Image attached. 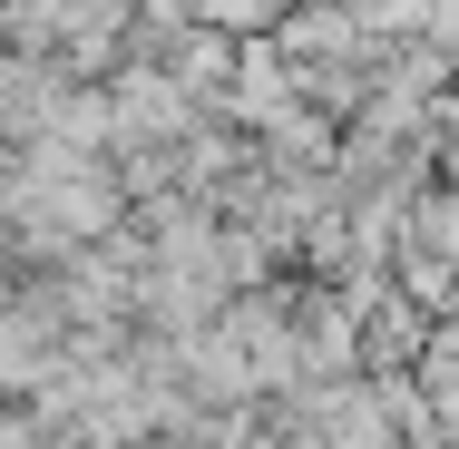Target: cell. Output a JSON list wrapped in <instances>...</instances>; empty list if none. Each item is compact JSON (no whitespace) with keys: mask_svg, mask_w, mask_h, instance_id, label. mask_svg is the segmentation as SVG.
<instances>
[{"mask_svg":"<svg viewBox=\"0 0 459 449\" xmlns=\"http://www.w3.org/2000/svg\"><path fill=\"white\" fill-rule=\"evenodd\" d=\"M362 361H381V371H401V361H430V332H420V313L401 303V293H381L362 313Z\"/></svg>","mask_w":459,"mask_h":449,"instance_id":"obj_1","label":"cell"}]
</instances>
